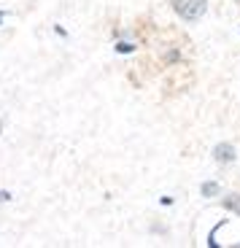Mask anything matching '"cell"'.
Here are the masks:
<instances>
[{
    "label": "cell",
    "instance_id": "1",
    "mask_svg": "<svg viewBox=\"0 0 240 248\" xmlns=\"http://www.w3.org/2000/svg\"><path fill=\"white\" fill-rule=\"evenodd\" d=\"M173 8L178 16H184L186 22H194L208 11V3L205 0H173Z\"/></svg>",
    "mask_w": 240,
    "mask_h": 248
},
{
    "label": "cell",
    "instance_id": "2",
    "mask_svg": "<svg viewBox=\"0 0 240 248\" xmlns=\"http://www.w3.org/2000/svg\"><path fill=\"white\" fill-rule=\"evenodd\" d=\"M235 156H238V151H235L232 143H219L213 149V159L222 162V165H227V162H235Z\"/></svg>",
    "mask_w": 240,
    "mask_h": 248
},
{
    "label": "cell",
    "instance_id": "3",
    "mask_svg": "<svg viewBox=\"0 0 240 248\" xmlns=\"http://www.w3.org/2000/svg\"><path fill=\"white\" fill-rule=\"evenodd\" d=\"M213 194H219V184H216V181H205L203 184V197H213Z\"/></svg>",
    "mask_w": 240,
    "mask_h": 248
},
{
    "label": "cell",
    "instance_id": "4",
    "mask_svg": "<svg viewBox=\"0 0 240 248\" xmlns=\"http://www.w3.org/2000/svg\"><path fill=\"white\" fill-rule=\"evenodd\" d=\"M224 205H227L229 211L240 213V197H238V194H229V197H224Z\"/></svg>",
    "mask_w": 240,
    "mask_h": 248
},
{
    "label": "cell",
    "instance_id": "5",
    "mask_svg": "<svg viewBox=\"0 0 240 248\" xmlns=\"http://www.w3.org/2000/svg\"><path fill=\"white\" fill-rule=\"evenodd\" d=\"M116 49H119V51H132V44H119Z\"/></svg>",
    "mask_w": 240,
    "mask_h": 248
},
{
    "label": "cell",
    "instance_id": "6",
    "mask_svg": "<svg viewBox=\"0 0 240 248\" xmlns=\"http://www.w3.org/2000/svg\"><path fill=\"white\" fill-rule=\"evenodd\" d=\"M0 132H3V122H0Z\"/></svg>",
    "mask_w": 240,
    "mask_h": 248
}]
</instances>
